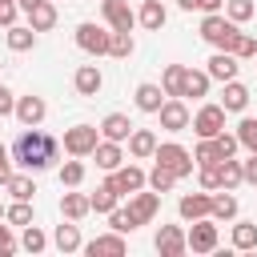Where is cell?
<instances>
[{"mask_svg":"<svg viewBox=\"0 0 257 257\" xmlns=\"http://www.w3.org/2000/svg\"><path fill=\"white\" fill-rule=\"evenodd\" d=\"M72 88H76L80 96H96V92L104 88V76H100V68H96V64H80V68L72 72Z\"/></svg>","mask_w":257,"mask_h":257,"instance_id":"2e32d148","label":"cell"},{"mask_svg":"<svg viewBox=\"0 0 257 257\" xmlns=\"http://www.w3.org/2000/svg\"><path fill=\"white\" fill-rule=\"evenodd\" d=\"M16 112V92L8 84H0V116H12Z\"/></svg>","mask_w":257,"mask_h":257,"instance_id":"bcb514c9","label":"cell"},{"mask_svg":"<svg viewBox=\"0 0 257 257\" xmlns=\"http://www.w3.org/2000/svg\"><path fill=\"white\" fill-rule=\"evenodd\" d=\"M185 76H189L185 64H169V68L161 72V88H165L169 96H185Z\"/></svg>","mask_w":257,"mask_h":257,"instance_id":"f546056e","label":"cell"},{"mask_svg":"<svg viewBox=\"0 0 257 257\" xmlns=\"http://www.w3.org/2000/svg\"><path fill=\"white\" fill-rule=\"evenodd\" d=\"M233 56H237V60H245V56H257V40H253L249 32H237V40H233Z\"/></svg>","mask_w":257,"mask_h":257,"instance_id":"f6af8a7d","label":"cell"},{"mask_svg":"<svg viewBox=\"0 0 257 257\" xmlns=\"http://www.w3.org/2000/svg\"><path fill=\"white\" fill-rule=\"evenodd\" d=\"M241 173H245V181H249V185H257V153H249V157L241 161Z\"/></svg>","mask_w":257,"mask_h":257,"instance_id":"681fc988","label":"cell"},{"mask_svg":"<svg viewBox=\"0 0 257 257\" xmlns=\"http://www.w3.org/2000/svg\"><path fill=\"white\" fill-rule=\"evenodd\" d=\"M60 213H64L68 221H80V217L92 213V197H88V193H64V197H60Z\"/></svg>","mask_w":257,"mask_h":257,"instance_id":"484cf974","label":"cell"},{"mask_svg":"<svg viewBox=\"0 0 257 257\" xmlns=\"http://www.w3.org/2000/svg\"><path fill=\"white\" fill-rule=\"evenodd\" d=\"M213 221H233L237 217V197L229 189H213V209H209Z\"/></svg>","mask_w":257,"mask_h":257,"instance_id":"4316f807","label":"cell"},{"mask_svg":"<svg viewBox=\"0 0 257 257\" xmlns=\"http://www.w3.org/2000/svg\"><path fill=\"white\" fill-rule=\"evenodd\" d=\"M177 4H181L185 12H193V8H197V0H177Z\"/></svg>","mask_w":257,"mask_h":257,"instance_id":"db71d44e","label":"cell"},{"mask_svg":"<svg viewBox=\"0 0 257 257\" xmlns=\"http://www.w3.org/2000/svg\"><path fill=\"white\" fill-rule=\"evenodd\" d=\"M221 104H225V112H245L249 108V88L233 76V80H225V96H221Z\"/></svg>","mask_w":257,"mask_h":257,"instance_id":"d4e9b609","label":"cell"},{"mask_svg":"<svg viewBox=\"0 0 257 257\" xmlns=\"http://www.w3.org/2000/svg\"><path fill=\"white\" fill-rule=\"evenodd\" d=\"M52 245H56L60 253H76V249H84V241H80V225L64 217V225H56V233H52Z\"/></svg>","mask_w":257,"mask_h":257,"instance_id":"ffe728a7","label":"cell"},{"mask_svg":"<svg viewBox=\"0 0 257 257\" xmlns=\"http://www.w3.org/2000/svg\"><path fill=\"white\" fill-rule=\"evenodd\" d=\"M157 209H161V193H157V189H149V193L137 189V193L128 197V213H133L137 225H149V221L157 217Z\"/></svg>","mask_w":257,"mask_h":257,"instance_id":"30bf717a","label":"cell"},{"mask_svg":"<svg viewBox=\"0 0 257 257\" xmlns=\"http://www.w3.org/2000/svg\"><path fill=\"white\" fill-rule=\"evenodd\" d=\"M209 209H213V193H209V189H205V193H185V197L177 201V213H181L185 221L209 217Z\"/></svg>","mask_w":257,"mask_h":257,"instance_id":"5bb4252c","label":"cell"},{"mask_svg":"<svg viewBox=\"0 0 257 257\" xmlns=\"http://www.w3.org/2000/svg\"><path fill=\"white\" fill-rule=\"evenodd\" d=\"M233 249H257V221H237L233 225Z\"/></svg>","mask_w":257,"mask_h":257,"instance_id":"d6a6232c","label":"cell"},{"mask_svg":"<svg viewBox=\"0 0 257 257\" xmlns=\"http://www.w3.org/2000/svg\"><path fill=\"white\" fill-rule=\"evenodd\" d=\"M16 4H20V12H32V8L40 4V0H16Z\"/></svg>","mask_w":257,"mask_h":257,"instance_id":"f5cc1de1","label":"cell"},{"mask_svg":"<svg viewBox=\"0 0 257 257\" xmlns=\"http://www.w3.org/2000/svg\"><path fill=\"white\" fill-rule=\"evenodd\" d=\"M44 112H48L44 96L28 92V96H20V100H16V112H12V116H16V120H20L24 128H28V124H40V120H44Z\"/></svg>","mask_w":257,"mask_h":257,"instance_id":"4fadbf2b","label":"cell"},{"mask_svg":"<svg viewBox=\"0 0 257 257\" xmlns=\"http://www.w3.org/2000/svg\"><path fill=\"white\" fill-rule=\"evenodd\" d=\"M16 12H20V4H16V0H0V24H4V28H12V24H16Z\"/></svg>","mask_w":257,"mask_h":257,"instance_id":"c3c4849f","label":"cell"},{"mask_svg":"<svg viewBox=\"0 0 257 257\" xmlns=\"http://www.w3.org/2000/svg\"><path fill=\"white\" fill-rule=\"evenodd\" d=\"M185 233H189V249L193 253H213L217 249V237H221V229H217L213 217H197L193 229H185Z\"/></svg>","mask_w":257,"mask_h":257,"instance_id":"8992f818","label":"cell"},{"mask_svg":"<svg viewBox=\"0 0 257 257\" xmlns=\"http://www.w3.org/2000/svg\"><path fill=\"white\" fill-rule=\"evenodd\" d=\"M165 96H169V92H165L161 84H153V80L137 84V108H141V112H157V108L165 104Z\"/></svg>","mask_w":257,"mask_h":257,"instance_id":"cb8c5ba5","label":"cell"},{"mask_svg":"<svg viewBox=\"0 0 257 257\" xmlns=\"http://www.w3.org/2000/svg\"><path fill=\"white\" fill-rule=\"evenodd\" d=\"M205 72H209L213 80H221V84H225V80H233V76H237V56H233V52H225V48H217V52L209 56V68H205Z\"/></svg>","mask_w":257,"mask_h":257,"instance_id":"d6986e66","label":"cell"},{"mask_svg":"<svg viewBox=\"0 0 257 257\" xmlns=\"http://www.w3.org/2000/svg\"><path fill=\"white\" fill-rule=\"evenodd\" d=\"M193 161H197V165H217V161H225V153H221L217 137H201V141H197V149H193Z\"/></svg>","mask_w":257,"mask_h":257,"instance_id":"1f68e13d","label":"cell"},{"mask_svg":"<svg viewBox=\"0 0 257 257\" xmlns=\"http://www.w3.org/2000/svg\"><path fill=\"white\" fill-rule=\"evenodd\" d=\"M0 217H4V205H0Z\"/></svg>","mask_w":257,"mask_h":257,"instance_id":"11a10c76","label":"cell"},{"mask_svg":"<svg viewBox=\"0 0 257 257\" xmlns=\"http://www.w3.org/2000/svg\"><path fill=\"white\" fill-rule=\"evenodd\" d=\"M112 181H116V189L120 193H137V189H145L149 185V173L141 169V165H120V169H112Z\"/></svg>","mask_w":257,"mask_h":257,"instance_id":"e0dca14e","label":"cell"},{"mask_svg":"<svg viewBox=\"0 0 257 257\" xmlns=\"http://www.w3.org/2000/svg\"><path fill=\"white\" fill-rule=\"evenodd\" d=\"M153 245H157V253H161V257H181V253L189 249V233H185L181 225H161Z\"/></svg>","mask_w":257,"mask_h":257,"instance_id":"9c48e42d","label":"cell"},{"mask_svg":"<svg viewBox=\"0 0 257 257\" xmlns=\"http://www.w3.org/2000/svg\"><path fill=\"white\" fill-rule=\"evenodd\" d=\"M80 181H84V161H80V157H76V161H64V165H60V185L76 189Z\"/></svg>","mask_w":257,"mask_h":257,"instance_id":"74e56055","label":"cell"},{"mask_svg":"<svg viewBox=\"0 0 257 257\" xmlns=\"http://www.w3.org/2000/svg\"><path fill=\"white\" fill-rule=\"evenodd\" d=\"M92 157H96V169H104V173H112V169L124 165V149H120V141H104V137H100V145L92 149Z\"/></svg>","mask_w":257,"mask_h":257,"instance_id":"ac0fdd59","label":"cell"},{"mask_svg":"<svg viewBox=\"0 0 257 257\" xmlns=\"http://www.w3.org/2000/svg\"><path fill=\"white\" fill-rule=\"evenodd\" d=\"M193 128H197V137H217L225 128V104H201L193 116Z\"/></svg>","mask_w":257,"mask_h":257,"instance_id":"8fae6325","label":"cell"},{"mask_svg":"<svg viewBox=\"0 0 257 257\" xmlns=\"http://www.w3.org/2000/svg\"><path fill=\"white\" fill-rule=\"evenodd\" d=\"M209 84H213V76H209V72L189 68V76H185V96H209Z\"/></svg>","mask_w":257,"mask_h":257,"instance_id":"e575fe53","label":"cell"},{"mask_svg":"<svg viewBox=\"0 0 257 257\" xmlns=\"http://www.w3.org/2000/svg\"><path fill=\"white\" fill-rule=\"evenodd\" d=\"M221 181H225V189H237V185L245 181V173H241V161L225 157V161H221Z\"/></svg>","mask_w":257,"mask_h":257,"instance_id":"60d3db41","label":"cell"},{"mask_svg":"<svg viewBox=\"0 0 257 257\" xmlns=\"http://www.w3.org/2000/svg\"><path fill=\"white\" fill-rule=\"evenodd\" d=\"M137 52V40H133V32H112V40H108V56H116V60H128Z\"/></svg>","mask_w":257,"mask_h":257,"instance_id":"836d02e7","label":"cell"},{"mask_svg":"<svg viewBox=\"0 0 257 257\" xmlns=\"http://www.w3.org/2000/svg\"><path fill=\"white\" fill-rule=\"evenodd\" d=\"M153 161H161L169 173H177V177H189L193 173V153L185 149V145H177V141H165V145H157V153H153Z\"/></svg>","mask_w":257,"mask_h":257,"instance_id":"277c9868","label":"cell"},{"mask_svg":"<svg viewBox=\"0 0 257 257\" xmlns=\"http://www.w3.org/2000/svg\"><path fill=\"white\" fill-rule=\"evenodd\" d=\"M16 253V237H12V225H0V257H12Z\"/></svg>","mask_w":257,"mask_h":257,"instance_id":"7dc6e473","label":"cell"},{"mask_svg":"<svg viewBox=\"0 0 257 257\" xmlns=\"http://www.w3.org/2000/svg\"><path fill=\"white\" fill-rule=\"evenodd\" d=\"M177 181H181V177H177V173H169L161 161H157V165H153V173H149V189H157V193H169Z\"/></svg>","mask_w":257,"mask_h":257,"instance_id":"d590c367","label":"cell"},{"mask_svg":"<svg viewBox=\"0 0 257 257\" xmlns=\"http://www.w3.org/2000/svg\"><path fill=\"white\" fill-rule=\"evenodd\" d=\"M28 16V24L36 28V32H48L52 24H56V0H40L32 12H24Z\"/></svg>","mask_w":257,"mask_h":257,"instance_id":"83f0119b","label":"cell"},{"mask_svg":"<svg viewBox=\"0 0 257 257\" xmlns=\"http://www.w3.org/2000/svg\"><path fill=\"white\" fill-rule=\"evenodd\" d=\"M225 16L237 20V24H245L253 16V0H225Z\"/></svg>","mask_w":257,"mask_h":257,"instance_id":"ee69618b","label":"cell"},{"mask_svg":"<svg viewBox=\"0 0 257 257\" xmlns=\"http://www.w3.org/2000/svg\"><path fill=\"white\" fill-rule=\"evenodd\" d=\"M157 116H161V128H169V133H181V128L193 124V116H189V108H185L181 96H165V104L157 108Z\"/></svg>","mask_w":257,"mask_h":257,"instance_id":"ba28073f","label":"cell"},{"mask_svg":"<svg viewBox=\"0 0 257 257\" xmlns=\"http://www.w3.org/2000/svg\"><path fill=\"white\" fill-rule=\"evenodd\" d=\"M60 145L68 157H92V149L100 145V124H72V128H64Z\"/></svg>","mask_w":257,"mask_h":257,"instance_id":"3957f363","label":"cell"},{"mask_svg":"<svg viewBox=\"0 0 257 257\" xmlns=\"http://www.w3.org/2000/svg\"><path fill=\"white\" fill-rule=\"evenodd\" d=\"M108 40H112V28H100L92 20L76 24V48H84L88 56H108Z\"/></svg>","mask_w":257,"mask_h":257,"instance_id":"5b68a950","label":"cell"},{"mask_svg":"<svg viewBox=\"0 0 257 257\" xmlns=\"http://www.w3.org/2000/svg\"><path fill=\"white\" fill-rule=\"evenodd\" d=\"M157 145H161V141H157V133H153V128H133V133H128V153H133L137 161L153 157V153H157Z\"/></svg>","mask_w":257,"mask_h":257,"instance_id":"603a6c76","label":"cell"},{"mask_svg":"<svg viewBox=\"0 0 257 257\" xmlns=\"http://www.w3.org/2000/svg\"><path fill=\"white\" fill-rule=\"evenodd\" d=\"M20 245H24L28 253H44V249H48V233H44L40 225H24V237H20Z\"/></svg>","mask_w":257,"mask_h":257,"instance_id":"8d00e7d4","label":"cell"},{"mask_svg":"<svg viewBox=\"0 0 257 257\" xmlns=\"http://www.w3.org/2000/svg\"><path fill=\"white\" fill-rule=\"evenodd\" d=\"M201 40H205V44H213V48L233 52V40H237V20H229L225 12H205V20H201Z\"/></svg>","mask_w":257,"mask_h":257,"instance_id":"7a4b0ae2","label":"cell"},{"mask_svg":"<svg viewBox=\"0 0 257 257\" xmlns=\"http://www.w3.org/2000/svg\"><path fill=\"white\" fill-rule=\"evenodd\" d=\"M4 189L12 193V201H32V193H36V181H32V173L24 169V173H12V177L4 181Z\"/></svg>","mask_w":257,"mask_h":257,"instance_id":"f1b7e54d","label":"cell"},{"mask_svg":"<svg viewBox=\"0 0 257 257\" xmlns=\"http://www.w3.org/2000/svg\"><path fill=\"white\" fill-rule=\"evenodd\" d=\"M197 8H201V12H221L225 0H197Z\"/></svg>","mask_w":257,"mask_h":257,"instance_id":"816d5d0a","label":"cell"},{"mask_svg":"<svg viewBox=\"0 0 257 257\" xmlns=\"http://www.w3.org/2000/svg\"><path fill=\"white\" fill-rule=\"evenodd\" d=\"M32 44H36V28L32 24H12L8 28V48L12 52H28Z\"/></svg>","mask_w":257,"mask_h":257,"instance_id":"4dcf8cb0","label":"cell"},{"mask_svg":"<svg viewBox=\"0 0 257 257\" xmlns=\"http://www.w3.org/2000/svg\"><path fill=\"white\" fill-rule=\"evenodd\" d=\"M84 253L88 257H124V233H104V237H92L88 245H84Z\"/></svg>","mask_w":257,"mask_h":257,"instance_id":"9a60e30c","label":"cell"},{"mask_svg":"<svg viewBox=\"0 0 257 257\" xmlns=\"http://www.w3.org/2000/svg\"><path fill=\"white\" fill-rule=\"evenodd\" d=\"M108 225H112L116 233H133V229H141V225L133 221V213H128V209H120V205H116V209L108 213Z\"/></svg>","mask_w":257,"mask_h":257,"instance_id":"7bdbcfd3","label":"cell"},{"mask_svg":"<svg viewBox=\"0 0 257 257\" xmlns=\"http://www.w3.org/2000/svg\"><path fill=\"white\" fill-rule=\"evenodd\" d=\"M133 128H137V124H133L124 112H108V116L100 120V137H104V141H128Z\"/></svg>","mask_w":257,"mask_h":257,"instance_id":"7402d4cb","label":"cell"},{"mask_svg":"<svg viewBox=\"0 0 257 257\" xmlns=\"http://www.w3.org/2000/svg\"><path fill=\"white\" fill-rule=\"evenodd\" d=\"M237 141H241V149L257 153V116H245V120L237 124Z\"/></svg>","mask_w":257,"mask_h":257,"instance_id":"ab89813d","label":"cell"},{"mask_svg":"<svg viewBox=\"0 0 257 257\" xmlns=\"http://www.w3.org/2000/svg\"><path fill=\"white\" fill-rule=\"evenodd\" d=\"M100 16L112 32H133L137 24V12L128 8V0H100Z\"/></svg>","mask_w":257,"mask_h":257,"instance_id":"52a82bcc","label":"cell"},{"mask_svg":"<svg viewBox=\"0 0 257 257\" xmlns=\"http://www.w3.org/2000/svg\"><path fill=\"white\" fill-rule=\"evenodd\" d=\"M4 221H8V225H32V205H28V201H12V205L4 209Z\"/></svg>","mask_w":257,"mask_h":257,"instance_id":"f35d334b","label":"cell"},{"mask_svg":"<svg viewBox=\"0 0 257 257\" xmlns=\"http://www.w3.org/2000/svg\"><path fill=\"white\" fill-rule=\"evenodd\" d=\"M56 157H60V141H56L52 133L36 128V124H28V128L12 141V161H16L20 169H28V173H44V169H52Z\"/></svg>","mask_w":257,"mask_h":257,"instance_id":"6da1fadb","label":"cell"},{"mask_svg":"<svg viewBox=\"0 0 257 257\" xmlns=\"http://www.w3.org/2000/svg\"><path fill=\"white\" fill-rule=\"evenodd\" d=\"M88 197H92V213H104V217H108V213L120 205V197H124V193L116 189V181H112V173H108V177L96 185V193H88Z\"/></svg>","mask_w":257,"mask_h":257,"instance_id":"7c38bea8","label":"cell"},{"mask_svg":"<svg viewBox=\"0 0 257 257\" xmlns=\"http://www.w3.org/2000/svg\"><path fill=\"white\" fill-rule=\"evenodd\" d=\"M8 177H12V149H4V145H0V185H4Z\"/></svg>","mask_w":257,"mask_h":257,"instance_id":"f907efd6","label":"cell"},{"mask_svg":"<svg viewBox=\"0 0 257 257\" xmlns=\"http://www.w3.org/2000/svg\"><path fill=\"white\" fill-rule=\"evenodd\" d=\"M197 177H201V189H209V193H213V189H225V181H221V161H217V165H201Z\"/></svg>","mask_w":257,"mask_h":257,"instance_id":"b9f144b4","label":"cell"},{"mask_svg":"<svg viewBox=\"0 0 257 257\" xmlns=\"http://www.w3.org/2000/svg\"><path fill=\"white\" fill-rule=\"evenodd\" d=\"M165 20H169V12H165V4H161V0H141V12H137V24H141V28L161 32V28H165Z\"/></svg>","mask_w":257,"mask_h":257,"instance_id":"44dd1931","label":"cell"}]
</instances>
